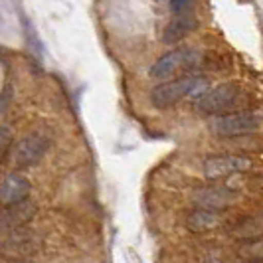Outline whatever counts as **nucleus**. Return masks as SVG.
Masks as SVG:
<instances>
[{
  "label": "nucleus",
  "instance_id": "nucleus-1",
  "mask_svg": "<svg viewBox=\"0 0 263 263\" xmlns=\"http://www.w3.org/2000/svg\"><path fill=\"white\" fill-rule=\"evenodd\" d=\"M206 85V79L196 78V76H190V78H180L174 79V81H166V83H160L157 85L153 93H151V101L153 105L158 109H166L172 107L174 103H178L182 97H188L194 91H198L200 87Z\"/></svg>",
  "mask_w": 263,
  "mask_h": 263
},
{
  "label": "nucleus",
  "instance_id": "nucleus-2",
  "mask_svg": "<svg viewBox=\"0 0 263 263\" xmlns=\"http://www.w3.org/2000/svg\"><path fill=\"white\" fill-rule=\"evenodd\" d=\"M263 123V117L257 113H230L220 115L210 121V131L218 137H241L255 133Z\"/></svg>",
  "mask_w": 263,
  "mask_h": 263
},
{
  "label": "nucleus",
  "instance_id": "nucleus-3",
  "mask_svg": "<svg viewBox=\"0 0 263 263\" xmlns=\"http://www.w3.org/2000/svg\"><path fill=\"white\" fill-rule=\"evenodd\" d=\"M200 58L202 55L196 50H188V48L186 50H174V52H168L160 60H157L148 73L155 79H166L182 67H194L196 64H200Z\"/></svg>",
  "mask_w": 263,
  "mask_h": 263
},
{
  "label": "nucleus",
  "instance_id": "nucleus-4",
  "mask_svg": "<svg viewBox=\"0 0 263 263\" xmlns=\"http://www.w3.org/2000/svg\"><path fill=\"white\" fill-rule=\"evenodd\" d=\"M50 148V139L42 133H32L24 137L14 151V166L16 168H28L32 164L40 162V158L46 155Z\"/></svg>",
  "mask_w": 263,
  "mask_h": 263
},
{
  "label": "nucleus",
  "instance_id": "nucleus-5",
  "mask_svg": "<svg viewBox=\"0 0 263 263\" xmlns=\"http://www.w3.org/2000/svg\"><path fill=\"white\" fill-rule=\"evenodd\" d=\"M237 85L236 83H220L218 87L210 89L208 93H204L196 103V109L204 115H218L220 111H224L236 101L237 97Z\"/></svg>",
  "mask_w": 263,
  "mask_h": 263
},
{
  "label": "nucleus",
  "instance_id": "nucleus-6",
  "mask_svg": "<svg viewBox=\"0 0 263 263\" xmlns=\"http://www.w3.org/2000/svg\"><path fill=\"white\" fill-rule=\"evenodd\" d=\"M251 168V160L236 155H220V157H210L204 160V174L206 178L216 180L222 176H230L236 172H243Z\"/></svg>",
  "mask_w": 263,
  "mask_h": 263
},
{
  "label": "nucleus",
  "instance_id": "nucleus-7",
  "mask_svg": "<svg viewBox=\"0 0 263 263\" xmlns=\"http://www.w3.org/2000/svg\"><path fill=\"white\" fill-rule=\"evenodd\" d=\"M36 214V204L30 200H22L18 204L6 206L0 212V234H12L20 230L24 224H28Z\"/></svg>",
  "mask_w": 263,
  "mask_h": 263
},
{
  "label": "nucleus",
  "instance_id": "nucleus-8",
  "mask_svg": "<svg viewBox=\"0 0 263 263\" xmlns=\"http://www.w3.org/2000/svg\"><path fill=\"white\" fill-rule=\"evenodd\" d=\"M194 202L198 204V208L202 210H224L228 206L236 204L237 194L228 190V188H220V186H208V188H200L194 194Z\"/></svg>",
  "mask_w": 263,
  "mask_h": 263
},
{
  "label": "nucleus",
  "instance_id": "nucleus-9",
  "mask_svg": "<svg viewBox=\"0 0 263 263\" xmlns=\"http://www.w3.org/2000/svg\"><path fill=\"white\" fill-rule=\"evenodd\" d=\"M40 248V237L36 236V232H28L24 228L12 232L8 239L2 243L4 253L18 257V255H30Z\"/></svg>",
  "mask_w": 263,
  "mask_h": 263
},
{
  "label": "nucleus",
  "instance_id": "nucleus-10",
  "mask_svg": "<svg viewBox=\"0 0 263 263\" xmlns=\"http://www.w3.org/2000/svg\"><path fill=\"white\" fill-rule=\"evenodd\" d=\"M30 194V182L20 174H10L0 184V204L12 206L22 200H28Z\"/></svg>",
  "mask_w": 263,
  "mask_h": 263
},
{
  "label": "nucleus",
  "instance_id": "nucleus-11",
  "mask_svg": "<svg viewBox=\"0 0 263 263\" xmlns=\"http://www.w3.org/2000/svg\"><path fill=\"white\" fill-rule=\"evenodd\" d=\"M198 20L196 16L192 14H182V16H176L168 22V26L164 28V34H162V42L164 44H176L178 40H182L186 34H190L192 30H196Z\"/></svg>",
  "mask_w": 263,
  "mask_h": 263
},
{
  "label": "nucleus",
  "instance_id": "nucleus-12",
  "mask_svg": "<svg viewBox=\"0 0 263 263\" xmlns=\"http://www.w3.org/2000/svg\"><path fill=\"white\" fill-rule=\"evenodd\" d=\"M220 222H222V218H220L218 212L198 208V210H194L188 216L186 226H188V230H192V232H208V230H214L216 226H220Z\"/></svg>",
  "mask_w": 263,
  "mask_h": 263
},
{
  "label": "nucleus",
  "instance_id": "nucleus-13",
  "mask_svg": "<svg viewBox=\"0 0 263 263\" xmlns=\"http://www.w3.org/2000/svg\"><path fill=\"white\" fill-rule=\"evenodd\" d=\"M232 236L239 237V239H257L263 237V216L257 218H250V220H243L232 230Z\"/></svg>",
  "mask_w": 263,
  "mask_h": 263
},
{
  "label": "nucleus",
  "instance_id": "nucleus-14",
  "mask_svg": "<svg viewBox=\"0 0 263 263\" xmlns=\"http://www.w3.org/2000/svg\"><path fill=\"white\" fill-rule=\"evenodd\" d=\"M237 255L243 257V259H250V261L261 263L263 261V237L243 241V243L237 248Z\"/></svg>",
  "mask_w": 263,
  "mask_h": 263
},
{
  "label": "nucleus",
  "instance_id": "nucleus-15",
  "mask_svg": "<svg viewBox=\"0 0 263 263\" xmlns=\"http://www.w3.org/2000/svg\"><path fill=\"white\" fill-rule=\"evenodd\" d=\"M10 146H12V131L8 127H0V162L8 155Z\"/></svg>",
  "mask_w": 263,
  "mask_h": 263
},
{
  "label": "nucleus",
  "instance_id": "nucleus-16",
  "mask_svg": "<svg viewBox=\"0 0 263 263\" xmlns=\"http://www.w3.org/2000/svg\"><path fill=\"white\" fill-rule=\"evenodd\" d=\"M194 0H171V8L174 12H180V10H184L186 6H190Z\"/></svg>",
  "mask_w": 263,
  "mask_h": 263
},
{
  "label": "nucleus",
  "instance_id": "nucleus-17",
  "mask_svg": "<svg viewBox=\"0 0 263 263\" xmlns=\"http://www.w3.org/2000/svg\"><path fill=\"white\" fill-rule=\"evenodd\" d=\"M8 263H26V261H8Z\"/></svg>",
  "mask_w": 263,
  "mask_h": 263
},
{
  "label": "nucleus",
  "instance_id": "nucleus-18",
  "mask_svg": "<svg viewBox=\"0 0 263 263\" xmlns=\"http://www.w3.org/2000/svg\"><path fill=\"white\" fill-rule=\"evenodd\" d=\"M250 263H257V261H250Z\"/></svg>",
  "mask_w": 263,
  "mask_h": 263
}]
</instances>
